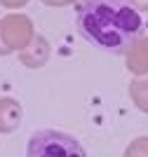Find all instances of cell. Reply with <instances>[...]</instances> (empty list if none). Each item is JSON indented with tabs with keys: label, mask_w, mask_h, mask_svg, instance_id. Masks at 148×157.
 Wrapping results in <instances>:
<instances>
[{
	"label": "cell",
	"mask_w": 148,
	"mask_h": 157,
	"mask_svg": "<svg viewBox=\"0 0 148 157\" xmlns=\"http://www.w3.org/2000/svg\"><path fill=\"white\" fill-rule=\"evenodd\" d=\"M129 5L134 10H141V12H148V0H129Z\"/></svg>",
	"instance_id": "cell-6"
},
{
	"label": "cell",
	"mask_w": 148,
	"mask_h": 157,
	"mask_svg": "<svg viewBox=\"0 0 148 157\" xmlns=\"http://www.w3.org/2000/svg\"><path fill=\"white\" fill-rule=\"evenodd\" d=\"M129 94L134 98V103L143 113H148V80H134L129 85Z\"/></svg>",
	"instance_id": "cell-4"
},
{
	"label": "cell",
	"mask_w": 148,
	"mask_h": 157,
	"mask_svg": "<svg viewBox=\"0 0 148 157\" xmlns=\"http://www.w3.org/2000/svg\"><path fill=\"white\" fill-rule=\"evenodd\" d=\"M141 31V14L129 0H85L78 10V33L103 52H129Z\"/></svg>",
	"instance_id": "cell-1"
},
{
	"label": "cell",
	"mask_w": 148,
	"mask_h": 157,
	"mask_svg": "<svg viewBox=\"0 0 148 157\" xmlns=\"http://www.w3.org/2000/svg\"><path fill=\"white\" fill-rule=\"evenodd\" d=\"M125 157H148V138H136L127 148Z\"/></svg>",
	"instance_id": "cell-5"
},
{
	"label": "cell",
	"mask_w": 148,
	"mask_h": 157,
	"mask_svg": "<svg viewBox=\"0 0 148 157\" xmlns=\"http://www.w3.org/2000/svg\"><path fill=\"white\" fill-rule=\"evenodd\" d=\"M26 157H87V152L75 138L64 131L40 129L28 138Z\"/></svg>",
	"instance_id": "cell-2"
},
{
	"label": "cell",
	"mask_w": 148,
	"mask_h": 157,
	"mask_svg": "<svg viewBox=\"0 0 148 157\" xmlns=\"http://www.w3.org/2000/svg\"><path fill=\"white\" fill-rule=\"evenodd\" d=\"M127 68L136 75L148 73V35L139 38L127 52Z\"/></svg>",
	"instance_id": "cell-3"
}]
</instances>
